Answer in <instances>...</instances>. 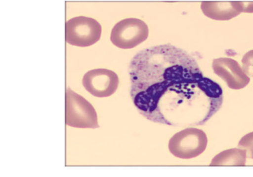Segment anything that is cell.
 <instances>
[{
  "label": "cell",
  "instance_id": "obj_1",
  "mask_svg": "<svg viewBox=\"0 0 253 177\" xmlns=\"http://www.w3.org/2000/svg\"><path fill=\"white\" fill-rule=\"evenodd\" d=\"M130 96L147 120L168 126H202L221 108L223 92L197 62L171 44L138 52L129 67Z\"/></svg>",
  "mask_w": 253,
  "mask_h": 177
},
{
  "label": "cell",
  "instance_id": "obj_2",
  "mask_svg": "<svg viewBox=\"0 0 253 177\" xmlns=\"http://www.w3.org/2000/svg\"><path fill=\"white\" fill-rule=\"evenodd\" d=\"M65 123L79 129H97V113L85 98L71 89H67L65 97Z\"/></svg>",
  "mask_w": 253,
  "mask_h": 177
},
{
  "label": "cell",
  "instance_id": "obj_3",
  "mask_svg": "<svg viewBox=\"0 0 253 177\" xmlns=\"http://www.w3.org/2000/svg\"><path fill=\"white\" fill-rule=\"evenodd\" d=\"M208 137L196 128H187L174 135L169 140V150L172 155L189 160L199 157L206 150Z\"/></svg>",
  "mask_w": 253,
  "mask_h": 177
},
{
  "label": "cell",
  "instance_id": "obj_4",
  "mask_svg": "<svg viewBox=\"0 0 253 177\" xmlns=\"http://www.w3.org/2000/svg\"><path fill=\"white\" fill-rule=\"evenodd\" d=\"M102 28L99 22L90 17L73 18L65 25L67 43L77 47H90L100 39Z\"/></svg>",
  "mask_w": 253,
  "mask_h": 177
},
{
  "label": "cell",
  "instance_id": "obj_5",
  "mask_svg": "<svg viewBox=\"0 0 253 177\" xmlns=\"http://www.w3.org/2000/svg\"><path fill=\"white\" fill-rule=\"evenodd\" d=\"M149 35L147 24L136 18H128L116 24L111 41L119 48L132 49L144 42Z\"/></svg>",
  "mask_w": 253,
  "mask_h": 177
},
{
  "label": "cell",
  "instance_id": "obj_6",
  "mask_svg": "<svg viewBox=\"0 0 253 177\" xmlns=\"http://www.w3.org/2000/svg\"><path fill=\"white\" fill-rule=\"evenodd\" d=\"M120 84L117 73L107 69L89 71L83 77L84 89L97 98H107L115 93Z\"/></svg>",
  "mask_w": 253,
  "mask_h": 177
},
{
  "label": "cell",
  "instance_id": "obj_7",
  "mask_svg": "<svg viewBox=\"0 0 253 177\" xmlns=\"http://www.w3.org/2000/svg\"><path fill=\"white\" fill-rule=\"evenodd\" d=\"M212 70L232 89L245 88L251 81V78L244 72L239 64L230 58L214 59Z\"/></svg>",
  "mask_w": 253,
  "mask_h": 177
},
{
  "label": "cell",
  "instance_id": "obj_8",
  "mask_svg": "<svg viewBox=\"0 0 253 177\" xmlns=\"http://www.w3.org/2000/svg\"><path fill=\"white\" fill-rule=\"evenodd\" d=\"M201 8L205 16L218 21L230 20L242 13L241 1H203Z\"/></svg>",
  "mask_w": 253,
  "mask_h": 177
},
{
  "label": "cell",
  "instance_id": "obj_9",
  "mask_svg": "<svg viewBox=\"0 0 253 177\" xmlns=\"http://www.w3.org/2000/svg\"><path fill=\"white\" fill-rule=\"evenodd\" d=\"M246 159L245 150L232 148L217 154L210 166H245Z\"/></svg>",
  "mask_w": 253,
  "mask_h": 177
},
{
  "label": "cell",
  "instance_id": "obj_10",
  "mask_svg": "<svg viewBox=\"0 0 253 177\" xmlns=\"http://www.w3.org/2000/svg\"><path fill=\"white\" fill-rule=\"evenodd\" d=\"M239 148L246 151L247 157L253 159V132L248 134L241 139Z\"/></svg>",
  "mask_w": 253,
  "mask_h": 177
},
{
  "label": "cell",
  "instance_id": "obj_11",
  "mask_svg": "<svg viewBox=\"0 0 253 177\" xmlns=\"http://www.w3.org/2000/svg\"><path fill=\"white\" fill-rule=\"evenodd\" d=\"M242 70L249 77H253V50L248 51L242 60Z\"/></svg>",
  "mask_w": 253,
  "mask_h": 177
},
{
  "label": "cell",
  "instance_id": "obj_12",
  "mask_svg": "<svg viewBox=\"0 0 253 177\" xmlns=\"http://www.w3.org/2000/svg\"><path fill=\"white\" fill-rule=\"evenodd\" d=\"M242 13H253V1H241Z\"/></svg>",
  "mask_w": 253,
  "mask_h": 177
}]
</instances>
